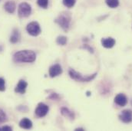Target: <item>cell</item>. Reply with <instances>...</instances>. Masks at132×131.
I'll use <instances>...</instances> for the list:
<instances>
[{
	"mask_svg": "<svg viewBox=\"0 0 132 131\" xmlns=\"http://www.w3.org/2000/svg\"><path fill=\"white\" fill-rule=\"evenodd\" d=\"M13 58L15 62L32 63L35 61L36 55L31 50H22L15 52L14 54Z\"/></svg>",
	"mask_w": 132,
	"mask_h": 131,
	"instance_id": "1",
	"label": "cell"
},
{
	"mask_svg": "<svg viewBox=\"0 0 132 131\" xmlns=\"http://www.w3.org/2000/svg\"><path fill=\"white\" fill-rule=\"evenodd\" d=\"M71 21V15L68 12H62L55 20V22L65 31H67L69 29Z\"/></svg>",
	"mask_w": 132,
	"mask_h": 131,
	"instance_id": "2",
	"label": "cell"
},
{
	"mask_svg": "<svg viewBox=\"0 0 132 131\" xmlns=\"http://www.w3.org/2000/svg\"><path fill=\"white\" fill-rule=\"evenodd\" d=\"M69 75L72 79H74L75 81H78L80 82H89V81H92L96 77L97 73H95L94 74H92V75L84 77L80 73L75 71L74 69H70L69 70Z\"/></svg>",
	"mask_w": 132,
	"mask_h": 131,
	"instance_id": "3",
	"label": "cell"
},
{
	"mask_svg": "<svg viewBox=\"0 0 132 131\" xmlns=\"http://www.w3.org/2000/svg\"><path fill=\"white\" fill-rule=\"evenodd\" d=\"M19 16L20 18H26L29 17L32 13V7L29 4L26 2H22L19 5L18 9Z\"/></svg>",
	"mask_w": 132,
	"mask_h": 131,
	"instance_id": "4",
	"label": "cell"
},
{
	"mask_svg": "<svg viewBox=\"0 0 132 131\" xmlns=\"http://www.w3.org/2000/svg\"><path fill=\"white\" fill-rule=\"evenodd\" d=\"M26 30L32 36H38L41 33V28L37 22H32L27 25Z\"/></svg>",
	"mask_w": 132,
	"mask_h": 131,
	"instance_id": "5",
	"label": "cell"
},
{
	"mask_svg": "<svg viewBox=\"0 0 132 131\" xmlns=\"http://www.w3.org/2000/svg\"><path fill=\"white\" fill-rule=\"evenodd\" d=\"M48 106L46 105L44 103H40L38 104L36 109H35V114L37 115V117H43L45 116H46V114L48 112Z\"/></svg>",
	"mask_w": 132,
	"mask_h": 131,
	"instance_id": "6",
	"label": "cell"
},
{
	"mask_svg": "<svg viewBox=\"0 0 132 131\" xmlns=\"http://www.w3.org/2000/svg\"><path fill=\"white\" fill-rule=\"evenodd\" d=\"M119 119L125 124H129L132 121V111L131 110H125L119 115Z\"/></svg>",
	"mask_w": 132,
	"mask_h": 131,
	"instance_id": "7",
	"label": "cell"
},
{
	"mask_svg": "<svg viewBox=\"0 0 132 131\" xmlns=\"http://www.w3.org/2000/svg\"><path fill=\"white\" fill-rule=\"evenodd\" d=\"M28 84L26 81H25L24 80H20L18 83V84L16 85L15 88V92L18 93V94H23L26 93V88H27Z\"/></svg>",
	"mask_w": 132,
	"mask_h": 131,
	"instance_id": "8",
	"label": "cell"
},
{
	"mask_svg": "<svg viewBox=\"0 0 132 131\" xmlns=\"http://www.w3.org/2000/svg\"><path fill=\"white\" fill-rule=\"evenodd\" d=\"M62 73V68L59 65H54L49 68V75L51 77H55Z\"/></svg>",
	"mask_w": 132,
	"mask_h": 131,
	"instance_id": "9",
	"label": "cell"
},
{
	"mask_svg": "<svg viewBox=\"0 0 132 131\" xmlns=\"http://www.w3.org/2000/svg\"><path fill=\"white\" fill-rule=\"evenodd\" d=\"M114 103L120 107H125L128 103V98L124 94H118L114 98Z\"/></svg>",
	"mask_w": 132,
	"mask_h": 131,
	"instance_id": "10",
	"label": "cell"
},
{
	"mask_svg": "<svg viewBox=\"0 0 132 131\" xmlns=\"http://www.w3.org/2000/svg\"><path fill=\"white\" fill-rule=\"evenodd\" d=\"M115 40L111 38V37H108V38H104L101 39V45L103 47H104L105 48H111L115 45Z\"/></svg>",
	"mask_w": 132,
	"mask_h": 131,
	"instance_id": "11",
	"label": "cell"
},
{
	"mask_svg": "<svg viewBox=\"0 0 132 131\" xmlns=\"http://www.w3.org/2000/svg\"><path fill=\"white\" fill-rule=\"evenodd\" d=\"M4 8L5 9V11L8 12V13H10V14H12L15 12V3L13 0H9L5 2V4L4 5Z\"/></svg>",
	"mask_w": 132,
	"mask_h": 131,
	"instance_id": "12",
	"label": "cell"
},
{
	"mask_svg": "<svg viewBox=\"0 0 132 131\" xmlns=\"http://www.w3.org/2000/svg\"><path fill=\"white\" fill-rule=\"evenodd\" d=\"M19 127L21 128L26 129V130L31 129L32 127V122L29 119L25 117L22 120H21V121L19 122Z\"/></svg>",
	"mask_w": 132,
	"mask_h": 131,
	"instance_id": "13",
	"label": "cell"
},
{
	"mask_svg": "<svg viewBox=\"0 0 132 131\" xmlns=\"http://www.w3.org/2000/svg\"><path fill=\"white\" fill-rule=\"evenodd\" d=\"M20 38H21V35L18 29H14L10 37V42L12 44H15L20 41Z\"/></svg>",
	"mask_w": 132,
	"mask_h": 131,
	"instance_id": "14",
	"label": "cell"
},
{
	"mask_svg": "<svg viewBox=\"0 0 132 131\" xmlns=\"http://www.w3.org/2000/svg\"><path fill=\"white\" fill-rule=\"evenodd\" d=\"M61 113H62V114L64 117H68V118H69V119H71V120H74V118H75V114H74V113L71 112V111H70V110H69L68 108H66V107H62V108L61 109Z\"/></svg>",
	"mask_w": 132,
	"mask_h": 131,
	"instance_id": "15",
	"label": "cell"
},
{
	"mask_svg": "<svg viewBox=\"0 0 132 131\" xmlns=\"http://www.w3.org/2000/svg\"><path fill=\"white\" fill-rule=\"evenodd\" d=\"M105 2L107 5L111 8H117L119 5V0H106Z\"/></svg>",
	"mask_w": 132,
	"mask_h": 131,
	"instance_id": "16",
	"label": "cell"
},
{
	"mask_svg": "<svg viewBox=\"0 0 132 131\" xmlns=\"http://www.w3.org/2000/svg\"><path fill=\"white\" fill-rule=\"evenodd\" d=\"M67 38L65 36H59L56 39V42L58 45H65L67 43Z\"/></svg>",
	"mask_w": 132,
	"mask_h": 131,
	"instance_id": "17",
	"label": "cell"
},
{
	"mask_svg": "<svg viewBox=\"0 0 132 131\" xmlns=\"http://www.w3.org/2000/svg\"><path fill=\"white\" fill-rule=\"evenodd\" d=\"M7 120H8V117L6 113L2 109H0V124L5 123Z\"/></svg>",
	"mask_w": 132,
	"mask_h": 131,
	"instance_id": "18",
	"label": "cell"
},
{
	"mask_svg": "<svg viewBox=\"0 0 132 131\" xmlns=\"http://www.w3.org/2000/svg\"><path fill=\"white\" fill-rule=\"evenodd\" d=\"M37 4L42 8H47L48 5V0H37Z\"/></svg>",
	"mask_w": 132,
	"mask_h": 131,
	"instance_id": "19",
	"label": "cell"
},
{
	"mask_svg": "<svg viewBox=\"0 0 132 131\" xmlns=\"http://www.w3.org/2000/svg\"><path fill=\"white\" fill-rule=\"evenodd\" d=\"M76 0H63L62 2L67 8H72L75 4Z\"/></svg>",
	"mask_w": 132,
	"mask_h": 131,
	"instance_id": "20",
	"label": "cell"
},
{
	"mask_svg": "<svg viewBox=\"0 0 132 131\" xmlns=\"http://www.w3.org/2000/svg\"><path fill=\"white\" fill-rule=\"evenodd\" d=\"M5 90V81L3 78L0 77V91H4Z\"/></svg>",
	"mask_w": 132,
	"mask_h": 131,
	"instance_id": "21",
	"label": "cell"
},
{
	"mask_svg": "<svg viewBox=\"0 0 132 131\" xmlns=\"http://www.w3.org/2000/svg\"><path fill=\"white\" fill-rule=\"evenodd\" d=\"M12 131V128L9 126H3L0 127V131Z\"/></svg>",
	"mask_w": 132,
	"mask_h": 131,
	"instance_id": "22",
	"label": "cell"
},
{
	"mask_svg": "<svg viewBox=\"0 0 132 131\" xmlns=\"http://www.w3.org/2000/svg\"><path fill=\"white\" fill-rule=\"evenodd\" d=\"M83 48H85V49H88V51H90V52H92V53H93L94 51H93V49H92V48H91L90 46H88V45H83Z\"/></svg>",
	"mask_w": 132,
	"mask_h": 131,
	"instance_id": "23",
	"label": "cell"
},
{
	"mask_svg": "<svg viewBox=\"0 0 132 131\" xmlns=\"http://www.w3.org/2000/svg\"><path fill=\"white\" fill-rule=\"evenodd\" d=\"M48 98L50 99H58L59 98V95L57 94H52V95Z\"/></svg>",
	"mask_w": 132,
	"mask_h": 131,
	"instance_id": "24",
	"label": "cell"
},
{
	"mask_svg": "<svg viewBox=\"0 0 132 131\" xmlns=\"http://www.w3.org/2000/svg\"><path fill=\"white\" fill-rule=\"evenodd\" d=\"M75 130L82 131V130H85V129H84V128H76V129H75Z\"/></svg>",
	"mask_w": 132,
	"mask_h": 131,
	"instance_id": "25",
	"label": "cell"
}]
</instances>
